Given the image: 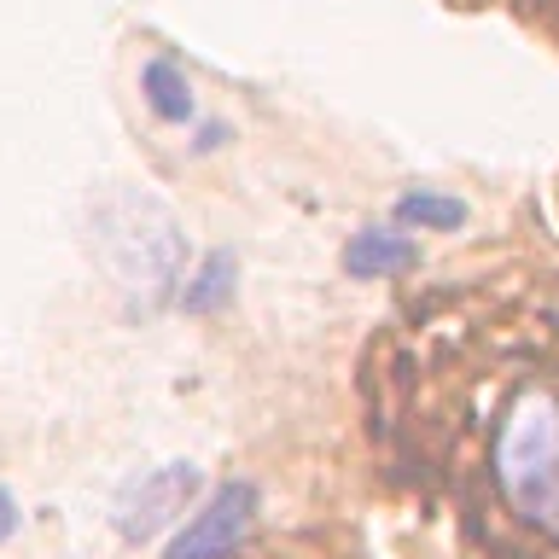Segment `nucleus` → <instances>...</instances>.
I'll return each instance as SVG.
<instances>
[{"label":"nucleus","instance_id":"f257e3e1","mask_svg":"<svg viewBox=\"0 0 559 559\" xmlns=\"http://www.w3.org/2000/svg\"><path fill=\"white\" fill-rule=\"evenodd\" d=\"M496 472L513 513L559 542V396L524 391L496 431Z\"/></svg>","mask_w":559,"mask_h":559},{"label":"nucleus","instance_id":"f03ea898","mask_svg":"<svg viewBox=\"0 0 559 559\" xmlns=\"http://www.w3.org/2000/svg\"><path fill=\"white\" fill-rule=\"evenodd\" d=\"M199 466H187V461H175V466H157V472H140V478L117 496V531L129 536V542H146L157 536L164 524L181 513V507L199 496Z\"/></svg>","mask_w":559,"mask_h":559},{"label":"nucleus","instance_id":"7ed1b4c3","mask_svg":"<svg viewBox=\"0 0 559 559\" xmlns=\"http://www.w3.org/2000/svg\"><path fill=\"white\" fill-rule=\"evenodd\" d=\"M251 513H257V489L251 484H222L199 513L187 519V531L169 542L164 559H227L239 548V536L251 531Z\"/></svg>","mask_w":559,"mask_h":559},{"label":"nucleus","instance_id":"20e7f679","mask_svg":"<svg viewBox=\"0 0 559 559\" xmlns=\"http://www.w3.org/2000/svg\"><path fill=\"white\" fill-rule=\"evenodd\" d=\"M414 262H419V245L408 239V227H361L344 245V269L356 280H391V274H408Z\"/></svg>","mask_w":559,"mask_h":559},{"label":"nucleus","instance_id":"39448f33","mask_svg":"<svg viewBox=\"0 0 559 559\" xmlns=\"http://www.w3.org/2000/svg\"><path fill=\"white\" fill-rule=\"evenodd\" d=\"M140 94H146V111L157 122H192V117H199L192 82L169 59H146V70H140Z\"/></svg>","mask_w":559,"mask_h":559},{"label":"nucleus","instance_id":"423d86ee","mask_svg":"<svg viewBox=\"0 0 559 559\" xmlns=\"http://www.w3.org/2000/svg\"><path fill=\"white\" fill-rule=\"evenodd\" d=\"M396 222L419 227V234H454V227L466 222V204L443 199V192H402V199H396Z\"/></svg>","mask_w":559,"mask_h":559},{"label":"nucleus","instance_id":"0eeeda50","mask_svg":"<svg viewBox=\"0 0 559 559\" xmlns=\"http://www.w3.org/2000/svg\"><path fill=\"white\" fill-rule=\"evenodd\" d=\"M227 297H234V257L216 251V257H204V269L187 280L181 309H192V314H210V309H222Z\"/></svg>","mask_w":559,"mask_h":559},{"label":"nucleus","instance_id":"6e6552de","mask_svg":"<svg viewBox=\"0 0 559 559\" xmlns=\"http://www.w3.org/2000/svg\"><path fill=\"white\" fill-rule=\"evenodd\" d=\"M17 524H24V513H17V501H12V489H0V548L17 536Z\"/></svg>","mask_w":559,"mask_h":559}]
</instances>
